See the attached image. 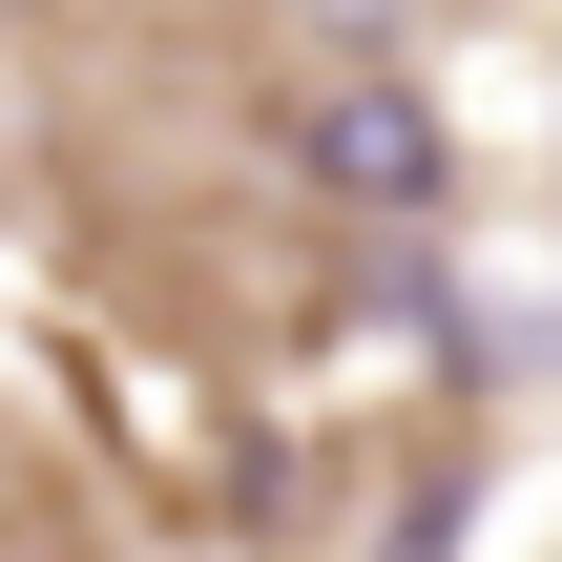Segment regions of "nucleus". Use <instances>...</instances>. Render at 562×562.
I'll use <instances>...</instances> for the list:
<instances>
[{
  "label": "nucleus",
  "instance_id": "obj_1",
  "mask_svg": "<svg viewBox=\"0 0 562 562\" xmlns=\"http://www.w3.org/2000/svg\"><path fill=\"white\" fill-rule=\"evenodd\" d=\"M292 167H313L334 209H375V229H417V209L459 188V146H438V104H417V63H396V42H355V63L292 104Z\"/></svg>",
  "mask_w": 562,
  "mask_h": 562
},
{
  "label": "nucleus",
  "instance_id": "obj_2",
  "mask_svg": "<svg viewBox=\"0 0 562 562\" xmlns=\"http://www.w3.org/2000/svg\"><path fill=\"white\" fill-rule=\"evenodd\" d=\"M375 562H459V480H417V501H396V542Z\"/></svg>",
  "mask_w": 562,
  "mask_h": 562
}]
</instances>
